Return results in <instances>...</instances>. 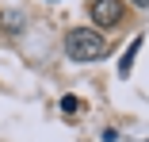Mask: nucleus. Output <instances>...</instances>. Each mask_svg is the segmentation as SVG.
I'll list each match as a JSON object with an SVG mask.
<instances>
[{"label": "nucleus", "mask_w": 149, "mask_h": 142, "mask_svg": "<svg viewBox=\"0 0 149 142\" xmlns=\"http://www.w3.org/2000/svg\"><path fill=\"white\" fill-rule=\"evenodd\" d=\"M65 54L73 62H100V58H107V42L92 27H73L65 35Z\"/></svg>", "instance_id": "f257e3e1"}, {"label": "nucleus", "mask_w": 149, "mask_h": 142, "mask_svg": "<svg viewBox=\"0 0 149 142\" xmlns=\"http://www.w3.org/2000/svg\"><path fill=\"white\" fill-rule=\"evenodd\" d=\"M123 19V0H92V23L96 27H115Z\"/></svg>", "instance_id": "f03ea898"}, {"label": "nucleus", "mask_w": 149, "mask_h": 142, "mask_svg": "<svg viewBox=\"0 0 149 142\" xmlns=\"http://www.w3.org/2000/svg\"><path fill=\"white\" fill-rule=\"evenodd\" d=\"M0 27H4L8 35H19L23 27H27V19H23V12H15V8H8V12H0Z\"/></svg>", "instance_id": "7ed1b4c3"}, {"label": "nucleus", "mask_w": 149, "mask_h": 142, "mask_svg": "<svg viewBox=\"0 0 149 142\" xmlns=\"http://www.w3.org/2000/svg\"><path fill=\"white\" fill-rule=\"evenodd\" d=\"M138 46H141V39H134V42H130V50L123 54V62H118V73H123V77H126V73H130V65H134V54H138Z\"/></svg>", "instance_id": "20e7f679"}, {"label": "nucleus", "mask_w": 149, "mask_h": 142, "mask_svg": "<svg viewBox=\"0 0 149 142\" xmlns=\"http://www.w3.org/2000/svg\"><path fill=\"white\" fill-rule=\"evenodd\" d=\"M77 108H80V100H77V96H65V100H61V111H69V115H73Z\"/></svg>", "instance_id": "39448f33"}, {"label": "nucleus", "mask_w": 149, "mask_h": 142, "mask_svg": "<svg viewBox=\"0 0 149 142\" xmlns=\"http://www.w3.org/2000/svg\"><path fill=\"white\" fill-rule=\"evenodd\" d=\"M134 4H138V8H149V0H134Z\"/></svg>", "instance_id": "423d86ee"}]
</instances>
